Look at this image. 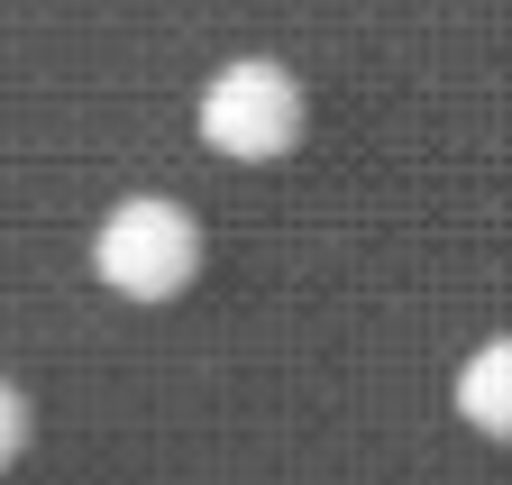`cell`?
Returning <instances> with one entry per match:
<instances>
[{
  "label": "cell",
  "instance_id": "3",
  "mask_svg": "<svg viewBox=\"0 0 512 485\" xmlns=\"http://www.w3.org/2000/svg\"><path fill=\"white\" fill-rule=\"evenodd\" d=\"M458 412L476 421L485 440H512V339H485L458 367Z\"/></svg>",
  "mask_w": 512,
  "mask_h": 485
},
{
  "label": "cell",
  "instance_id": "1",
  "mask_svg": "<svg viewBox=\"0 0 512 485\" xmlns=\"http://www.w3.org/2000/svg\"><path fill=\"white\" fill-rule=\"evenodd\" d=\"M92 266H101V284L128 293V302H174L192 275H202V220H192L183 202L138 193V202H119V211L101 220Z\"/></svg>",
  "mask_w": 512,
  "mask_h": 485
},
{
  "label": "cell",
  "instance_id": "4",
  "mask_svg": "<svg viewBox=\"0 0 512 485\" xmlns=\"http://www.w3.org/2000/svg\"><path fill=\"white\" fill-rule=\"evenodd\" d=\"M19 449H28V394H19V385H0V467H10Z\"/></svg>",
  "mask_w": 512,
  "mask_h": 485
},
{
  "label": "cell",
  "instance_id": "2",
  "mask_svg": "<svg viewBox=\"0 0 512 485\" xmlns=\"http://www.w3.org/2000/svg\"><path fill=\"white\" fill-rule=\"evenodd\" d=\"M202 138L238 165H266L302 138V83L266 55H247V65H220L202 83Z\"/></svg>",
  "mask_w": 512,
  "mask_h": 485
}]
</instances>
